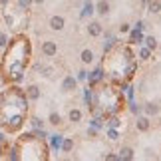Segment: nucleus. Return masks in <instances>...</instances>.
I'll return each mask as SVG.
<instances>
[{"instance_id":"4be33fe9","label":"nucleus","mask_w":161,"mask_h":161,"mask_svg":"<svg viewBox=\"0 0 161 161\" xmlns=\"http://www.w3.org/2000/svg\"><path fill=\"white\" fill-rule=\"evenodd\" d=\"M32 2H34V4H42V2H44V0H32Z\"/></svg>"},{"instance_id":"39448f33","label":"nucleus","mask_w":161,"mask_h":161,"mask_svg":"<svg viewBox=\"0 0 161 161\" xmlns=\"http://www.w3.org/2000/svg\"><path fill=\"white\" fill-rule=\"evenodd\" d=\"M26 94H28L30 100H38V97H40V90H38V86H30V88L26 90Z\"/></svg>"},{"instance_id":"20e7f679","label":"nucleus","mask_w":161,"mask_h":161,"mask_svg":"<svg viewBox=\"0 0 161 161\" xmlns=\"http://www.w3.org/2000/svg\"><path fill=\"white\" fill-rule=\"evenodd\" d=\"M88 32H90L92 36H100V34H102V24H100V22H90Z\"/></svg>"},{"instance_id":"5701e85b","label":"nucleus","mask_w":161,"mask_h":161,"mask_svg":"<svg viewBox=\"0 0 161 161\" xmlns=\"http://www.w3.org/2000/svg\"><path fill=\"white\" fill-rule=\"evenodd\" d=\"M0 141H2V135H0Z\"/></svg>"},{"instance_id":"1a4fd4ad","label":"nucleus","mask_w":161,"mask_h":161,"mask_svg":"<svg viewBox=\"0 0 161 161\" xmlns=\"http://www.w3.org/2000/svg\"><path fill=\"white\" fill-rule=\"evenodd\" d=\"M80 119H82V111H80V109H72V111H70V121L76 123V121H80Z\"/></svg>"},{"instance_id":"6e6552de","label":"nucleus","mask_w":161,"mask_h":161,"mask_svg":"<svg viewBox=\"0 0 161 161\" xmlns=\"http://www.w3.org/2000/svg\"><path fill=\"white\" fill-rule=\"evenodd\" d=\"M92 60H94V52H92V50H84L82 52V62H84V64H90Z\"/></svg>"},{"instance_id":"412c9836","label":"nucleus","mask_w":161,"mask_h":161,"mask_svg":"<svg viewBox=\"0 0 161 161\" xmlns=\"http://www.w3.org/2000/svg\"><path fill=\"white\" fill-rule=\"evenodd\" d=\"M60 145V135H54V147Z\"/></svg>"},{"instance_id":"9b49d317","label":"nucleus","mask_w":161,"mask_h":161,"mask_svg":"<svg viewBox=\"0 0 161 161\" xmlns=\"http://www.w3.org/2000/svg\"><path fill=\"white\" fill-rule=\"evenodd\" d=\"M145 111H147V114H149V115H151V114L155 115L157 111H159V108L155 106V103H147V106H145Z\"/></svg>"},{"instance_id":"4468645a","label":"nucleus","mask_w":161,"mask_h":161,"mask_svg":"<svg viewBox=\"0 0 161 161\" xmlns=\"http://www.w3.org/2000/svg\"><path fill=\"white\" fill-rule=\"evenodd\" d=\"M145 42H147V48H149V50H151V48H153V50H155V46H157V42H155V38H153V36H151V38H147Z\"/></svg>"},{"instance_id":"f3484780","label":"nucleus","mask_w":161,"mask_h":161,"mask_svg":"<svg viewBox=\"0 0 161 161\" xmlns=\"http://www.w3.org/2000/svg\"><path fill=\"white\" fill-rule=\"evenodd\" d=\"M92 12H94V6L90 2V4H86V14H92Z\"/></svg>"},{"instance_id":"7ed1b4c3","label":"nucleus","mask_w":161,"mask_h":161,"mask_svg":"<svg viewBox=\"0 0 161 161\" xmlns=\"http://www.w3.org/2000/svg\"><path fill=\"white\" fill-rule=\"evenodd\" d=\"M74 88H76V80H74V76H68L64 80V84H62V90H64V92H72Z\"/></svg>"},{"instance_id":"2eb2a0df","label":"nucleus","mask_w":161,"mask_h":161,"mask_svg":"<svg viewBox=\"0 0 161 161\" xmlns=\"http://www.w3.org/2000/svg\"><path fill=\"white\" fill-rule=\"evenodd\" d=\"M72 145H74V143H72V139H66V141H64V151H70V149H72Z\"/></svg>"},{"instance_id":"0eeeda50","label":"nucleus","mask_w":161,"mask_h":161,"mask_svg":"<svg viewBox=\"0 0 161 161\" xmlns=\"http://www.w3.org/2000/svg\"><path fill=\"white\" fill-rule=\"evenodd\" d=\"M119 159H133V149L131 147H123L119 151Z\"/></svg>"},{"instance_id":"6ab92c4d","label":"nucleus","mask_w":161,"mask_h":161,"mask_svg":"<svg viewBox=\"0 0 161 161\" xmlns=\"http://www.w3.org/2000/svg\"><path fill=\"white\" fill-rule=\"evenodd\" d=\"M127 30H129V24H121L119 26V32H127Z\"/></svg>"},{"instance_id":"f03ea898","label":"nucleus","mask_w":161,"mask_h":161,"mask_svg":"<svg viewBox=\"0 0 161 161\" xmlns=\"http://www.w3.org/2000/svg\"><path fill=\"white\" fill-rule=\"evenodd\" d=\"M64 26H66V20L62 16H52L50 18V28L52 30H58L60 32V30H64Z\"/></svg>"},{"instance_id":"ddd939ff","label":"nucleus","mask_w":161,"mask_h":161,"mask_svg":"<svg viewBox=\"0 0 161 161\" xmlns=\"http://www.w3.org/2000/svg\"><path fill=\"white\" fill-rule=\"evenodd\" d=\"M6 44H8V36H6L4 32H0V48H4Z\"/></svg>"},{"instance_id":"aec40b11","label":"nucleus","mask_w":161,"mask_h":161,"mask_svg":"<svg viewBox=\"0 0 161 161\" xmlns=\"http://www.w3.org/2000/svg\"><path fill=\"white\" fill-rule=\"evenodd\" d=\"M141 58H143V60L149 58V50H141Z\"/></svg>"},{"instance_id":"a211bd4d","label":"nucleus","mask_w":161,"mask_h":161,"mask_svg":"<svg viewBox=\"0 0 161 161\" xmlns=\"http://www.w3.org/2000/svg\"><path fill=\"white\" fill-rule=\"evenodd\" d=\"M30 2H32V0H20V6H22V8H28Z\"/></svg>"},{"instance_id":"dca6fc26","label":"nucleus","mask_w":161,"mask_h":161,"mask_svg":"<svg viewBox=\"0 0 161 161\" xmlns=\"http://www.w3.org/2000/svg\"><path fill=\"white\" fill-rule=\"evenodd\" d=\"M149 8H151V12H159V8H161V4H159V2H153V4L149 6Z\"/></svg>"},{"instance_id":"423d86ee","label":"nucleus","mask_w":161,"mask_h":161,"mask_svg":"<svg viewBox=\"0 0 161 161\" xmlns=\"http://www.w3.org/2000/svg\"><path fill=\"white\" fill-rule=\"evenodd\" d=\"M137 129L139 131H147V129H149V119H147V117H139L137 119Z\"/></svg>"},{"instance_id":"f257e3e1","label":"nucleus","mask_w":161,"mask_h":161,"mask_svg":"<svg viewBox=\"0 0 161 161\" xmlns=\"http://www.w3.org/2000/svg\"><path fill=\"white\" fill-rule=\"evenodd\" d=\"M42 54L46 56V58H52V56L58 54V44L52 40H46L44 44H42Z\"/></svg>"},{"instance_id":"f8f14e48","label":"nucleus","mask_w":161,"mask_h":161,"mask_svg":"<svg viewBox=\"0 0 161 161\" xmlns=\"http://www.w3.org/2000/svg\"><path fill=\"white\" fill-rule=\"evenodd\" d=\"M50 123H54V125H58V123H62V117H60V114H52V115H50Z\"/></svg>"},{"instance_id":"9d476101","label":"nucleus","mask_w":161,"mask_h":161,"mask_svg":"<svg viewBox=\"0 0 161 161\" xmlns=\"http://www.w3.org/2000/svg\"><path fill=\"white\" fill-rule=\"evenodd\" d=\"M97 12H100V14H108V12H109V4L108 2H100V4H97Z\"/></svg>"}]
</instances>
